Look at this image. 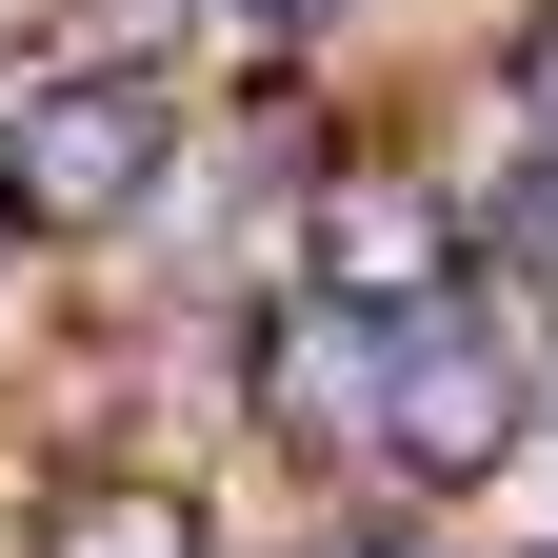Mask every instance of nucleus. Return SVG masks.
<instances>
[{"label": "nucleus", "mask_w": 558, "mask_h": 558, "mask_svg": "<svg viewBox=\"0 0 558 558\" xmlns=\"http://www.w3.org/2000/svg\"><path fill=\"white\" fill-rule=\"evenodd\" d=\"M279 279L339 319H418V300H478V160L399 120H339L300 180H279Z\"/></svg>", "instance_id": "f03ea898"}, {"label": "nucleus", "mask_w": 558, "mask_h": 558, "mask_svg": "<svg viewBox=\"0 0 558 558\" xmlns=\"http://www.w3.org/2000/svg\"><path fill=\"white\" fill-rule=\"evenodd\" d=\"M180 21H199V40H240V60H339L379 0H180Z\"/></svg>", "instance_id": "0eeeda50"}, {"label": "nucleus", "mask_w": 558, "mask_h": 558, "mask_svg": "<svg viewBox=\"0 0 558 558\" xmlns=\"http://www.w3.org/2000/svg\"><path fill=\"white\" fill-rule=\"evenodd\" d=\"M478 100H499V140L558 160V0H499V21H478Z\"/></svg>", "instance_id": "423d86ee"}, {"label": "nucleus", "mask_w": 558, "mask_h": 558, "mask_svg": "<svg viewBox=\"0 0 558 558\" xmlns=\"http://www.w3.org/2000/svg\"><path fill=\"white\" fill-rule=\"evenodd\" d=\"M220 399L279 478H339V499H379V319L300 300V279H259L220 319Z\"/></svg>", "instance_id": "20e7f679"}, {"label": "nucleus", "mask_w": 558, "mask_h": 558, "mask_svg": "<svg viewBox=\"0 0 558 558\" xmlns=\"http://www.w3.org/2000/svg\"><path fill=\"white\" fill-rule=\"evenodd\" d=\"M21 558H220V478L180 439H60L21 499Z\"/></svg>", "instance_id": "39448f33"}, {"label": "nucleus", "mask_w": 558, "mask_h": 558, "mask_svg": "<svg viewBox=\"0 0 558 558\" xmlns=\"http://www.w3.org/2000/svg\"><path fill=\"white\" fill-rule=\"evenodd\" d=\"M538 418H558V379H538V319L499 300V279H478V300L379 319V499H399V519H439V499H478V478H519Z\"/></svg>", "instance_id": "7ed1b4c3"}, {"label": "nucleus", "mask_w": 558, "mask_h": 558, "mask_svg": "<svg viewBox=\"0 0 558 558\" xmlns=\"http://www.w3.org/2000/svg\"><path fill=\"white\" fill-rule=\"evenodd\" d=\"M220 160L180 60H0V259H120Z\"/></svg>", "instance_id": "f257e3e1"}, {"label": "nucleus", "mask_w": 558, "mask_h": 558, "mask_svg": "<svg viewBox=\"0 0 558 558\" xmlns=\"http://www.w3.org/2000/svg\"><path fill=\"white\" fill-rule=\"evenodd\" d=\"M21 21H40L21 60H160V40H180V0H21Z\"/></svg>", "instance_id": "6e6552de"}, {"label": "nucleus", "mask_w": 558, "mask_h": 558, "mask_svg": "<svg viewBox=\"0 0 558 558\" xmlns=\"http://www.w3.org/2000/svg\"><path fill=\"white\" fill-rule=\"evenodd\" d=\"M279 558H439V538H418L399 499H319V519H300V538H279Z\"/></svg>", "instance_id": "1a4fd4ad"}, {"label": "nucleus", "mask_w": 558, "mask_h": 558, "mask_svg": "<svg viewBox=\"0 0 558 558\" xmlns=\"http://www.w3.org/2000/svg\"><path fill=\"white\" fill-rule=\"evenodd\" d=\"M519 558H558V519H538V538H519Z\"/></svg>", "instance_id": "9d476101"}]
</instances>
